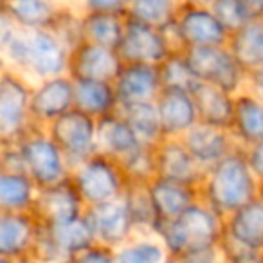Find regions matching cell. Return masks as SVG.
<instances>
[{
  "label": "cell",
  "mask_w": 263,
  "mask_h": 263,
  "mask_svg": "<svg viewBox=\"0 0 263 263\" xmlns=\"http://www.w3.org/2000/svg\"><path fill=\"white\" fill-rule=\"evenodd\" d=\"M154 150L155 164H157V177L175 180V182L180 184H187V186L200 190L205 177V170L191 155V152L187 150L182 139L164 137Z\"/></svg>",
  "instance_id": "2e32d148"
},
{
  "label": "cell",
  "mask_w": 263,
  "mask_h": 263,
  "mask_svg": "<svg viewBox=\"0 0 263 263\" xmlns=\"http://www.w3.org/2000/svg\"><path fill=\"white\" fill-rule=\"evenodd\" d=\"M116 51L123 63L159 67L179 49L166 31L126 18V27Z\"/></svg>",
  "instance_id": "30bf717a"
},
{
  "label": "cell",
  "mask_w": 263,
  "mask_h": 263,
  "mask_svg": "<svg viewBox=\"0 0 263 263\" xmlns=\"http://www.w3.org/2000/svg\"><path fill=\"white\" fill-rule=\"evenodd\" d=\"M144 146L121 112L98 119V152L117 162H123L134 152Z\"/></svg>",
  "instance_id": "44dd1931"
},
{
  "label": "cell",
  "mask_w": 263,
  "mask_h": 263,
  "mask_svg": "<svg viewBox=\"0 0 263 263\" xmlns=\"http://www.w3.org/2000/svg\"><path fill=\"white\" fill-rule=\"evenodd\" d=\"M227 47L247 76L263 69V18L249 20L240 31L231 34Z\"/></svg>",
  "instance_id": "f1b7e54d"
},
{
  "label": "cell",
  "mask_w": 263,
  "mask_h": 263,
  "mask_svg": "<svg viewBox=\"0 0 263 263\" xmlns=\"http://www.w3.org/2000/svg\"><path fill=\"white\" fill-rule=\"evenodd\" d=\"M49 136L63 152L70 168L90 159L98 152V121L80 110H70L47 126Z\"/></svg>",
  "instance_id": "9c48e42d"
},
{
  "label": "cell",
  "mask_w": 263,
  "mask_h": 263,
  "mask_svg": "<svg viewBox=\"0 0 263 263\" xmlns=\"http://www.w3.org/2000/svg\"><path fill=\"white\" fill-rule=\"evenodd\" d=\"M74 108L96 121L119 112V99H117L114 83L110 81H74Z\"/></svg>",
  "instance_id": "484cf974"
},
{
  "label": "cell",
  "mask_w": 263,
  "mask_h": 263,
  "mask_svg": "<svg viewBox=\"0 0 263 263\" xmlns=\"http://www.w3.org/2000/svg\"><path fill=\"white\" fill-rule=\"evenodd\" d=\"M180 263H227L223 256L222 247L218 245H209V247L191 249L184 254L177 256Z\"/></svg>",
  "instance_id": "60d3db41"
},
{
  "label": "cell",
  "mask_w": 263,
  "mask_h": 263,
  "mask_svg": "<svg viewBox=\"0 0 263 263\" xmlns=\"http://www.w3.org/2000/svg\"><path fill=\"white\" fill-rule=\"evenodd\" d=\"M251 20L263 18V0H240Z\"/></svg>",
  "instance_id": "ee69618b"
},
{
  "label": "cell",
  "mask_w": 263,
  "mask_h": 263,
  "mask_svg": "<svg viewBox=\"0 0 263 263\" xmlns=\"http://www.w3.org/2000/svg\"><path fill=\"white\" fill-rule=\"evenodd\" d=\"M0 263H20V261H16V259H9V258H2V256H0Z\"/></svg>",
  "instance_id": "bcb514c9"
},
{
  "label": "cell",
  "mask_w": 263,
  "mask_h": 263,
  "mask_svg": "<svg viewBox=\"0 0 263 263\" xmlns=\"http://www.w3.org/2000/svg\"><path fill=\"white\" fill-rule=\"evenodd\" d=\"M132 0H81V11L128 16Z\"/></svg>",
  "instance_id": "ab89813d"
},
{
  "label": "cell",
  "mask_w": 263,
  "mask_h": 263,
  "mask_svg": "<svg viewBox=\"0 0 263 263\" xmlns=\"http://www.w3.org/2000/svg\"><path fill=\"white\" fill-rule=\"evenodd\" d=\"M63 263H116V251L101 243H92L90 247L69 256Z\"/></svg>",
  "instance_id": "f35d334b"
},
{
  "label": "cell",
  "mask_w": 263,
  "mask_h": 263,
  "mask_svg": "<svg viewBox=\"0 0 263 263\" xmlns=\"http://www.w3.org/2000/svg\"><path fill=\"white\" fill-rule=\"evenodd\" d=\"M33 81L4 67L0 74V144L16 143L34 126L31 117Z\"/></svg>",
  "instance_id": "8992f818"
},
{
  "label": "cell",
  "mask_w": 263,
  "mask_h": 263,
  "mask_svg": "<svg viewBox=\"0 0 263 263\" xmlns=\"http://www.w3.org/2000/svg\"><path fill=\"white\" fill-rule=\"evenodd\" d=\"M182 52L197 81L216 85L233 94L247 87V74L227 45L184 49Z\"/></svg>",
  "instance_id": "52a82bcc"
},
{
  "label": "cell",
  "mask_w": 263,
  "mask_h": 263,
  "mask_svg": "<svg viewBox=\"0 0 263 263\" xmlns=\"http://www.w3.org/2000/svg\"><path fill=\"white\" fill-rule=\"evenodd\" d=\"M161 263H180V261H179V258H175V256H168V258Z\"/></svg>",
  "instance_id": "f6af8a7d"
},
{
  "label": "cell",
  "mask_w": 263,
  "mask_h": 263,
  "mask_svg": "<svg viewBox=\"0 0 263 263\" xmlns=\"http://www.w3.org/2000/svg\"><path fill=\"white\" fill-rule=\"evenodd\" d=\"M87 205L81 200L76 186L70 179L38 190L33 215L42 226H60L78 220L85 215Z\"/></svg>",
  "instance_id": "7c38bea8"
},
{
  "label": "cell",
  "mask_w": 263,
  "mask_h": 263,
  "mask_svg": "<svg viewBox=\"0 0 263 263\" xmlns=\"http://www.w3.org/2000/svg\"><path fill=\"white\" fill-rule=\"evenodd\" d=\"M231 132L241 148L263 141V99L247 88L236 94Z\"/></svg>",
  "instance_id": "cb8c5ba5"
},
{
  "label": "cell",
  "mask_w": 263,
  "mask_h": 263,
  "mask_svg": "<svg viewBox=\"0 0 263 263\" xmlns=\"http://www.w3.org/2000/svg\"><path fill=\"white\" fill-rule=\"evenodd\" d=\"M166 33L170 34L179 51L229 44V33L213 15L211 8L187 4V2H184L173 27Z\"/></svg>",
  "instance_id": "ba28073f"
},
{
  "label": "cell",
  "mask_w": 263,
  "mask_h": 263,
  "mask_svg": "<svg viewBox=\"0 0 263 263\" xmlns=\"http://www.w3.org/2000/svg\"><path fill=\"white\" fill-rule=\"evenodd\" d=\"M70 180L87 208L123 198L128 186V179L119 162L103 154L92 155L72 168Z\"/></svg>",
  "instance_id": "5b68a950"
},
{
  "label": "cell",
  "mask_w": 263,
  "mask_h": 263,
  "mask_svg": "<svg viewBox=\"0 0 263 263\" xmlns=\"http://www.w3.org/2000/svg\"><path fill=\"white\" fill-rule=\"evenodd\" d=\"M49 31H52L69 51H72L76 45L83 42V36H81V11L78 13L72 8H67V6L62 4V9H60L58 16H56L54 24Z\"/></svg>",
  "instance_id": "8d00e7d4"
},
{
  "label": "cell",
  "mask_w": 263,
  "mask_h": 263,
  "mask_svg": "<svg viewBox=\"0 0 263 263\" xmlns=\"http://www.w3.org/2000/svg\"><path fill=\"white\" fill-rule=\"evenodd\" d=\"M29 263H40V261H29Z\"/></svg>",
  "instance_id": "681fc988"
},
{
  "label": "cell",
  "mask_w": 263,
  "mask_h": 263,
  "mask_svg": "<svg viewBox=\"0 0 263 263\" xmlns=\"http://www.w3.org/2000/svg\"><path fill=\"white\" fill-rule=\"evenodd\" d=\"M85 218L90 226L96 243H101L114 251L137 234L123 198L87 208Z\"/></svg>",
  "instance_id": "4fadbf2b"
},
{
  "label": "cell",
  "mask_w": 263,
  "mask_h": 263,
  "mask_svg": "<svg viewBox=\"0 0 263 263\" xmlns=\"http://www.w3.org/2000/svg\"><path fill=\"white\" fill-rule=\"evenodd\" d=\"M52 2H58V4H62V0H52Z\"/></svg>",
  "instance_id": "c3c4849f"
},
{
  "label": "cell",
  "mask_w": 263,
  "mask_h": 263,
  "mask_svg": "<svg viewBox=\"0 0 263 263\" xmlns=\"http://www.w3.org/2000/svg\"><path fill=\"white\" fill-rule=\"evenodd\" d=\"M168 256L164 243L155 234H136L116 249V263H161Z\"/></svg>",
  "instance_id": "836d02e7"
},
{
  "label": "cell",
  "mask_w": 263,
  "mask_h": 263,
  "mask_svg": "<svg viewBox=\"0 0 263 263\" xmlns=\"http://www.w3.org/2000/svg\"><path fill=\"white\" fill-rule=\"evenodd\" d=\"M148 187H150L152 200H154L155 211H157L159 223L179 218L187 208H191L195 202L200 200L198 187L175 182V180L161 179V177H155L148 184Z\"/></svg>",
  "instance_id": "7402d4cb"
},
{
  "label": "cell",
  "mask_w": 263,
  "mask_h": 263,
  "mask_svg": "<svg viewBox=\"0 0 263 263\" xmlns=\"http://www.w3.org/2000/svg\"><path fill=\"white\" fill-rule=\"evenodd\" d=\"M123 200L126 204L128 211H130L132 222L136 226L137 234H155L159 218L148 184L128 182Z\"/></svg>",
  "instance_id": "1f68e13d"
},
{
  "label": "cell",
  "mask_w": 263,
  "mask_h": 263,
  "mask_svg": "<svg viewBox=\"0 0 263 263\" xmlns=\"http://www.w3.org/2000/svg\"><path fill=\"white\" fill-rule=\"evenodd\" d=\"M245 88H247L249 92H252V94L259 96V98L263 99V69L249 74V76H247V87H245Z\"/></svg>",
  "instance_id": "7bdbcfd3"
},
{
  "label": "cell",
  "mask_w": 263,
  "mask_h": 263,
  "mask_svg": "<svg viewBox=\"0 0 263 263\" xmlns=\"http://www.w3.org/2000/svg\"><path fill=\"white\" fill-rule=\"evenodd\" d=\"M209 8H211L213 15L218 18V22L222 24L223 29L229 33V36L240 31L251 20L240 0H215Z\"/></svg>",
  "instance_id": "74e56055"
},
{
  "label": "cell",
  "mask_w": 263,
  "mask_h": 263,
  "mask_svg": "<svg viewBox=\"0 0 263 263\" xmlns=\"http://www.w3.org/2000/svg\"><path fill=\"white\" fill-rule=\"evenodd\" d=\"M119 112L128 121V124L134 128L136 136L139 137V141L144 146L155 148L164 139L155 103H139V105L121 106Z\"/></svg>",
  "instance_id": "d6a6232c"
},
{
  "label": "cell",
  "mask_w": 263,
  "mask_h": 263,
  "mask_svg": "<svg viewBox=\"0 0 263 263\" xmlns=\"http://www.w3.org/2000/svg\"><path fill=\"white\" fill-rule=\"evenodd\" d=\"M126 175L128 182L150 184L157 177V164H155V150L152 146H141L137 152L119 162Z\"/></svg>",
  "instance_id": "e575fe53"
},
{
  "label": "cell",
  "mask_w": 263,
  "mask_h": 263,
  "mask_svg": "<svg viewBox=\"0 0 263 263\" xmlns=\"http://www.w3.org/2000/svg\"><path fill=\"white\" fill-rule=\"evenodd\" d=\"M62 4L52 0H2V15L22 29H51Z\"/></svg>",
  "instance_id": "4316f807"
},
{
  "label": "cell",
  "mask_w": 263,
  "mask_h": 263,
  "mask_svg": "<svg viewBox=\"0 0 263 263\" xmlns=\"http://www.w3.org/2000/svg\"><path fill=\"white\" fill-rule=\"evenodd\" d=\"M182 141L205 172L241 148L231 130L204 123H198L197 126L191 128L182 137Z\"/></svg>",
  "instance_id": "ffe728a7"
},
{
  "label": "cell",
  "mask_w": 263,
  "mask_h": 263,
  "mask_svg": "<svg viewBox=\"0 0 263 263\" xmlns=\"http://www.w3.org/2000/svg\"><path fill=\"white\" fill-rule=\"evenodd\" d=\"M15 144L22 157L24 172L36 182L38 187L52 186L70 179L72 168L54 139L49 136L47 128L34 124Z\"/></svg>",
  "instance_id": "277c9868"
},
{
  "label": "cell",
  "mask_w": 263,
  "mask_h": 263,
  "mask_svg": "<svg viewBox=\"0 0 263 263\" xmlns=\"http://www.w3.org/2000/svg\"><path fill=\"white\" fill-rule=\"evenodd\" d=\"M243 154H245V159H247V164H249V168H251V172L254 173L256 179L261 182L263 180V141L243 148Z\"/></svg>",
  "instance_id": "b9f144b4"
},
{
  "label": "cell",
  "mask_w": 263,
  "mask_h": 263,
  "mask_svg": "<svg viewBox=\"0 0 263 263\" xmlns=\"http://www.w3.org/2000/svg\"><path fill=\"white\" fill-rule=\"evenodd\" d=\"M191 96H193L195 105H197L200 123L231 130L236 94L223 90L216 85L197 81L195 87L191 88Z\"/></svg>",
  "instance_id": "603a6c76"
},
{
  "label": "cell",
  "mask_w": 263,
  "mask_h": 263,
  "mask_svg": "<svg viewBox=\"0 0 263 263\" xmlns=\"http://www.w3.org/2000/svg\"><path fill=\"white\" fill-rule=\"evenodd\" d=\"M161 72L162 88H182L191 90L197 83V78L193 76L182 51H175L164 63L159 65Z\"/></svg>",
  "instance_id": "d590c367"
},
{
  "label": "cell",
  "mask_w": 263,
  "mask_h": 263,
  "mask_svg": "<svg viewBox=\"0 0 263 263\" xmlns=\"http://www.w3.org/2000/svg\"><path fill=\"white\" fill-rule=\"evenodd\" d=\"M40 222L33 213H0V256L20 263L33 261Z\"/></svg>",
  "instance_id": "e0dca14e"
},
{
  "label": "cell",
  "mask_w": 263,
  "mask_h": 263,
  "mask_svg": "<svg viewBox=\"0 0 263 263\" xmlns=\"http://www.w3.org/2000/svg\"><path fill=\"white\" fill-rule=\"evenodd\" d=\"M223 234L247 251L263 254V202L256 198L227 216Z\"/></svg>",
  "instance_id": "d4e9b609"
},
{
  "label": "cell",
  "mask_w": 263,
  "mask_h": 263,
  "mask_svg": "<svg viewBox=\"0 0 263 263\" xmlns=\"http://www.w3.org/2000/svg\"><path fill=\"white\" fill-rule=\"evenodd\" d=\"M38 190L26 172L0 170V213H31Z\"/></svg>",
  "instance_id": "83f0119b"
},
{
  "label": "cell",
  "mask_w": 263,
  "mask_h": 263,
  "mask_svg": "<svg viewBox=\"0 0 263 263\" xmlns=\"http://www.w3.org/2000/svg\"><path fill=\"white\" fill-rule=\"evenodd\" d=\"M128 16L103 15V13L81 11V36L83 42L117 49L126 27Z\"/></svg>",
  "instance_id": "f546056e"
},
{
  "label": "cell",
  "mask_w": 263,
  "mask_h": 263,
  "mask_svg": "<svg viewBox=\"0 0 263 263\" xmlns=\"http://www.w3.org/2000/svg\"><path fill=\"white\" fill-rule=\"evenodd\" d=\"M96 243L92 229L85 215L78 220L60 226H42L34 245L33 261L63 263L69 256Z\"/></svg>",
  "instance_id": "8fae6325"
},
{
  "label": "cell",
  "mask_w": 263,
  "mask_h": 263,
  "mask_svg": "<svg viewBox=\"0 0 263 263\" xmlns=\"http://www.w3.org/2000/svg\"><path fill=\"white\" fill-rule=\"evenodd\" d=\"M119 106L155 103L162 92L159 67L141 63H123L119 74L114 80Z\"/></svg>",
  "instance_id": "ac0fdd59"
},
{
  "label": "cell",
  "mask_w": 263,
  "mask_h": 263,
  "mask_svg": "<svg viewBox=\"0 0 263 263\" xmlns=\"http://www.w3.org/2000/svg\"><path fill=\"white\" fill-rule=\"evenodd\" d=\"M184 0H132L128 18L161 31L173 27Z\"/></svg>",
  "instance_id": "4dcf8cb0"
},
{
  "label": "cell",
  "mask_w": 263,
  "mask_h": 263,
  "mask_svg": "<svg viewBox=\"0 0 263 263\" xmlns=\"http://www.w3.org/2000/svg\"><path fill=\"white\" fill-rule=\"evenodd\" d=\"M74 110V80L69 74L42 80L33 85L31 117L36 126L47 128Z\"/></svg>",
  "instance_id": "5bb4252c"
},
{
  "label": "cell",
  "mask_w": 263,
  "mask_h": 263,
  "mask_svg": "<svg viewBox=\"0 0 263 263\" xmlns=\"http://www.w3.org/2000/svg\"><path fill=\"white\" fill-rule=\"evenodd\" d=\"M155 108H157L164 137L182 139L191 128L200 123L191 90L162 88L155 101Z\"/></svg>",
  "instance_id": "d6986e66"
},
{
  "label": "cell",
  "mask_w": 263,
  "mask_h": 263,
  "mask_svg": "<svg viewBox=\"0 0 263 263\" xmlns=\"http://www.w3.org/2000/svg\"><path fill=\"white\" fill-rule=\"evenodd\" d=\"M258 198L263 202V180H261V182H259V193H258Z\"/></svg>",
  "instance_id": "7dc6e473"
},
{
  "label": "cell",
  "mask_w": 263,
  "mask_h": 263,
  "mask_svg": "<svg viewBox=\"0 0 263 263\" xmlns=\"http://www.w3.org/2000/svg\"><path fill=\"white\" fill-rule=\"evenodd\" d=\"M226 220L204 200L195 202L179 218L161 222L155 227V236L164 243L170 256H180L191 249L218 245L222 241Z\"/></svg>",
  "instance_id": "3957f363"
},
{
  "label": "cell",
  "mask_w": 263,
  "mask_h": 263,
  "mask_svg": "<svg viewBox=\"0 0 263 263\" xmlns=\"http://www.w3.org/2000/svg\"><path fill=\"white\" fill-rule=\"evenodd\" d=\"M259 180L251 172L243 148L205 172L200 198L223 220L258 198Z\"/></svg>",
  "instance_id": "7a4b0ae2"
},
{
  "label": "cell",
  "mask_w": 263,
  "mask_h": 263,
  "mask_svg": "<svg viewBox=\"0 0 263 263\" xmlns=\"http://www.w3.org/2000/svg\"><path fill=\"white\" fill-rule=\"evenodd\" d=\"M0 51L4 67L20 72L33 83L63 76L69 69L70 51L52 31L22 29L4 15L0 20Z\"/></svg>",
  "instance_id": "6da1fadb"
},
{
  "label": "cell",
  "mask_w": 263,
  "mask_h": 263,
  "mask_svg": "<svg viewBox=\"0 0 263 263\" xmlns=\"http://www.w3.org/2000/svg\"><path fill=\"white\" fill-rule=\"evenodd\" d=\"M121 67H123V62H121L116 49L81 42L80 45H76L70 51L67 74L74 81L90 80V81H110V83H114Z\"/></svg>",
  "instance_id": "9a60e30c"
}]
</instances>
